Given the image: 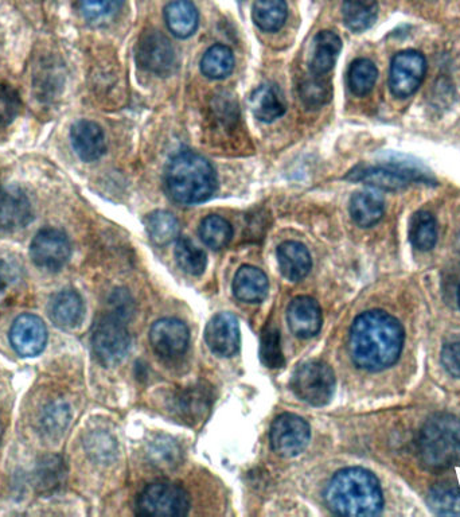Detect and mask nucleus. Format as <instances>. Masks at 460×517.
Instances as JSON below:
<instances>
[{"label":"nucleus","instance_id":"nucleus-1","mask_svg":"<svg viewBox=\"0 0 460 517\" xmlns=\"http://www.w3.org/2000/svg\"><path fill=\"white\" fill-rule=\"evenodd\" d=\"M404 329L395 317L382 310L361 314L350 329L349 349L354 364L365 371L392 367L404 347Z\"/></svg>","mask_w":460,"mask_h":517},{"label":"nucleus","instance_id":"nucleus-2","mask_svg":"<svg viewBox=\"0 0 460 517\" xmlns=\"http://www.w3.org/2000/svg\"><path fill=\"white\" fill-rule=\"evenodd\" d=\"M331 512L342 516H376L384 507L380 482L369 470L348 468L335 474L326 489Z\"/></svg>","mask_w":460,"mask_h":517},{"label":"nucleus","instance_id":"nucleus-3","mask_svg":"<svg viewBox=\"0 0 460 517\" xmlns=\"http://www.w3.org/2000/svg\"><path fill=\"white\" fill-rule=\"evenodd\" d=\"M217 174L208 159L193 151H182L166 169L167 193L182 205L208 201L217 189Z\"/></svg>","mask_w":460,"mask_h":517},{"label":"nucleus","instance_id":"nucleus-4","mask_svg":"<svg viewBox=\"0 0 460 517\" xmlns=\"http://www.w3.org/2000/svg\"><path fill=\"white\" fill-rule=\"evenodd\" d=\"M417 454L424 468L447 470L460 466V419L435 414L421 427Z\"/></svg>","mask_w":460,"mask_h":517},{"label":"nucleus","instance_id":"nucleus-5","mask_svg":"<svg viewBox=\"0 0 460 517\" xmlns=\"http://www.w3.org/2000/svg\"><path fill=\"white\" fill-rule=\"evenodd\" d=\"M189 509V495L173 482L148 485L136 501V513L140 516L178 517L187 515Z\"/></svg>","mask_w":460,"mask_h":517},{"label":"nucleus","instance_id":"nucleus-6","mask_svg":"<svg viewBox=\"0 0 460 517\" xmlns=\"http://www.w3.org/2000/svg\"><path fill=\"white\" fill-rule=\"evenodd\" d=\"M130 333L119 317L103 316L92 329V349L105 367L120 363L130 348Z\"/></svg>","mask_w":460,"mask_h":517},{"label":"nucleus","instance_id":"nucleus-7","mask_svg":"<svg viewBox=\"0 0 460 517\" xmlns=\"http://www.w3.org/2000/svg\"><path fill=\"white\" fill-rule=\"evenodd\" d=\"M292 390L299 399L311 406H325L334 395L333 369L323 361H309L300 365L292 377Z\"/></svg>","mask_w":460,"mask_h":517},{"label":"nucleus","instance_id":"nucleus-8","mask_svg":"<svg viewBox=\"0 0 460 517\" xmlns=\"http://www.w3.org/2000/svg\"><path fill=\"white\" fill-rule=\"evenodd\" d=\"M349 180L364 182V184L373 186V188L395 190L407 188L412 182L428 181L424 173L412 166L397 165V163H388V165L358 167L349 174Z\"/></svg>","mask_w":460,"mask_h":517},{"label":"nucleus","instance_id":"nucleus-9","mask_svg":"<svg viewBox=\"0 0 460 517\" xmlns=\"http://www.w3.org/2000/svg\"><path fill=\"white\" fill-rule=\"evenodd\" d=\"M427 73V60L416 50H404L393 57L389 88L393 96L407 99L419 89Z\"/></svg>","mask_w":460,"mask_h":517},{"label":"nucleus","instance_id":"nucleus-10","mask_svg":"<svg viewBox=\"0 0 460 517\" xmlns=\"http://www.w3.org/2000/svg\"><path fill=\"white\" fill-rule=\"evenodd\" d=\"M136 62L152 75L166 76L173 71L175 50L169 38L159 31H144L136 46Z\"/></svg>","mask_w":460,"mask_h":517},{"label":"nucleus","instance_id":"nucleus-11","mask_svg":"<svg viewBox=\"0 0 460 517\" xmlns=\"http://www.w3.org/2000/svg\"><path fill=\"white\" fill-rule=\"evenodd\" d=\"M70 254H72L70 241L60 229H42L31 241V259L44 270L60 271L68 263Z\"/></svg>","mask_w":460,"mask_h":517},{"label":"nucleus","instance_id":"nucleus-12","mask_svg":"<svg viewBox=\"0 0 460 517\" xmlns=\"http://www.w3.org/2000/svg\"><path fill=\"white\" fill-rule=\"evenodd\" d=\"M310 437L309 423L294 414L280 415L272 425L271 445L280 457L298 456L309 445Z\"/></svg>","mask_w":460,"mask_h":517},{"label":"nucleus","instance_id":"nucleus-13","mask_svg":"<svg viewBox=\"0 0 460 517\" xmlns=\"http://www.w3.org/2000/svg\"><path fill=\"white\" fill-rule=\"evenodd\" d=\"M150 341L152 349L163 359H177L189 347V329L177 318H162L152 325Z\"/></svg>","mask_w":460,"mask_h":517},{"label":"nucleus","instance_id":"nucleus-14","mask_svg":"<svg viewBox=\"0 0 460 517\" xmlns=\"http://www.w3.org/2000/svg\"><path fill=\"white\" fill-rule=\"evenodd\" d=\"M10 340L18 355L34 357L44 351L48 330L40 317L23 314L14 321Z\"/></svg>","mask_w":460,"mask_h":517},{"label":"nucleus","instance_id":"nucleus-15","mask_svg":"<svg viewBox=\"0 0 460 517\" xmlns=\"http://www.w3.org/2000/svg\"><path fill=\"white\" fill-rule=\"evenodd\" d=\"M33 220L29 198L18 186H0V231H19Z\"/></svg>","mask_w":460,"mask_h":517},{"label":"nucleus","instance_id":"nucleus-16","mask_svg":"<svg viewBox=\"0 0 460 517\" xmlns=\"http://www.w3.org/2000/svg\"><path fill=\"white\" fill-rule=\"evenodd\" d=\"M205 340L216 355L230 357L240 349V328L237 318L230 313H221L209 321Z\"/></svg>","mask_w":460,"mask_h":517},{"label":"nucleus","instance_id":"nucleus-17","mask_svg":"<svg viewBox=\"0 0 460 517\" xmlns=\"http://www.w3.org/2000/svg\"><path fill=\"white\" fill-rule=\"evenodd\" d=\"M291 332L299 338L317 336L322 328V310L319 303L310 297H298L287 310Z\"/></svg>","mask_w":460,"mask_h":517},{"label":"nucleus","instance_id":"nucleus-18","mask_svg":"<svg viewBox=\"0 0 460 517\" xmlns=\"http://www.w3.org/2000/svg\"><path fill=\"white\" fill-rule=\"evenodd\" d=\"M70 139L76 154L84 162H95L107 150L103 128L91 120H79L70 130Z\"/></svg>","mask_w":460,"mask_h":517},{"label":"nucleus","instance_id":"nucleus-19","mask_svg":"<svg viewBox=\"0 0 460 517\" xmlns=\"http://www.w3.org/2000/svg\"><path fill=\"white\" fill-rule=\"evenodd\" d=\"M251 111L257 120L272 123L286 114L287 106L278 85L264 84L255 89L249 99Z\"/></svg>","mask_w":460,"mask_h":517},{"label":"nucleus","instance_id":"nucleus-20","mask_svg":"<svg viewBox=\"0 0 460 517\" xmlns=\"http://www.w3.org/2000/svg\"><path fill=\"white\" fill-rule=\"evenodd\" d=\"M49 316L58 328H76L84 317L83 299L74 290L60 291L49 303Z\"/></svg>","mask_w":460,"mask_h":517},{"label":"nucleus","instance_id":"nucleus-21","mask_svg":"<svg viewBox=\"0 0 460 517\" xmlns=\"http://www.w3.org/2000/svg\"><path fill=\"white\" fill-rule=\"evenodd\" d=\"M280 271L291 282L302 281L313 267V260L306 246L298 241H286L278 248Z\"/></svg>","mask_w":460,"mask_h":517},{"label":"nucleus","instance_id":"nucleus-22","mask_svg":"<svg viewBox=\"0 0 460 517\" xmlns=\"http://www.w3.org/2000/svg\"><path fill=\"white\" fill-rule=\"evenodd\" d=\"M342 41L333 31H321L315 37L310 57V71L313 75L326 76L333 71L341 53Z\"/></svg>","mask_w":460,"mask_h":517},{"label":"nucleus","instance_id":"nucleus-23","mask_svg":"<svg viewBox=\"0 0 460 517\" xmlns=\"http://www.w3.org/2000/svg\"><path fill=\"white\" fill-rule=\"evenodd\" d=\"M270 283L267 275L259 268L253 266H243L236 272L233 279V291L240 301L247 303H257L267 297Z\"/></svg>","mask_w":460,"mask_h":517},{"label":"nucleus","instance_id":"nucleus-24","mask_svg":"<svg viewBox=\"0 0 460 517\" xmlns=\"http://www.w3.org/2000/svg\"><path fill=\"white\" fill-rule=\"evenodd\" d=\"M167 27L175 37L189 38L196 33L200 15L190 0H174L165 9Z\"/></svg>","mask_w":460,"mask_h":517},{"label":"nucleus","instance_id":"nucleus-25","mask_svg":"<svg viewBox=\"0 0 460 517\" xmlns=\"http://www.w3.org/2000/svg\"><path fill=\"white\" fill-rule=\"evenodd\" d=\"M349 211L358 227L370 228L384 216L385 201L381 194L365 190L354 194L350 200Z\"/></svg>","mask_w":460,"mask_h":517},{"label":"nucleus","instance_id":"nucleus-26","mask_svg":"<svg viewBox=\"0 0 460 517\" xmlns=\"http://www.w3.org/2000/svg\"><path fill=\"white\" fill-rule=\"evenodd\" d=\"M66 465L60 456H46L38 462L34 473L35 488L41 495H52L64 487L66 481Z\"/></svg>","mask_w":460,"mask_h":517},{"label":"nucleus","instance_id":"nucleus-27","mask_svg":"<svg viewBox=\"0 0 460 517\" xmlns=\"http://www.w3.org/2000/svg\"><path fill=\"white\" fill-rule=\"evenodd\" d=\"M343 21L354 33L370 29L377 21V0H345L342 6Z\"/></svg>","mask_w":460,"mask_h":517},{"label":"nucleus","instance_id":"nucleus-28","mask_svg":"<svg viewBox=\"0 0 460 517\" xmlns=\"http://www.w3.org/2000/svg\"><path fill=\"white\" fill-rule=\"evenodd\" d=\"M288 14L286 0H255L252 9L253 22L260 30L275 33L282 29Z\"/></svg>","mask_w":460,"mask_h":517},{"label":"nucleus","instance_id":"nucleus-29","mask_svg":"<svg viewBox=\"0 0 460 517\" xmlns=\"http://www.w3.org/2000/svg\"><path fill=\"white\" fill-rule=\"evenodd\" d=\"M409 241L416 250L431 251L438 241V224L432 213L427 211L416 212L409 221Z\"/></svg>","mask_w":460,"mask_h":517},{"label":"nucleus","instance_id":"nucleus-30","mask_svg":"<svg viewBox=\"0 0 460 517\" xmlns=\"http://www.w3.org/2000/svg\"><path fill=\"white\" fill-rule=\"evenodd\" d=\"M148 237L157 246H167L177 240L179 223L173 213L166 211L152 212L144 220Z\"/></svg>","mask_w":460,"mask_h":517},{"label":"nucleus","instance_id":"nucleus-31","mask_svg":"<svg viewBox=\"0 0 460 517\" xmlns=\"http://www.w3.org/2000/svg\"><path fill=\"white\" fill-rule=\"evenodd\" d=\"M235 68V56L225 45H214L202 57L201 71L212 80L226 79Z\"/></svg>","mask_w":460,"mask_h":517},{"label":"nucleus","instance_id":"nucleus-32","mask_svg":"<svg viewBox=\"0 0 460 517\" xmlns=\"http://www.w3.org/2000/svg\"><path fill=\"white\" fill-rule=\"evenodd\" d=\"M428 504L438 515H460V488L452 482H440L431 489Z\"/></svg>","mask_w":460,"mask_h":517},{"label":"nucleus","instance_id":"nucleus-33","mask_svg":"<svg viewBox=\"0 0 460 517\" xmlns=\"http://www.w3.org/2000/svg\"><path fill=\"white\" fill-rule=\"evenodd\" d=\"M175 260L186 274L194 275V277L201 275L208 264L205 251L186 237L178 240L177 247H175Z\"/></svg>","mask_w":460,"mask_h":517},{"label":"nucleus","instance_id":"nucleus-34","mask_svg":"<svg viewBox=\"0 0 460 517\" xmlns=\"http://www.w3.org/2000/svg\"><path fill=\"white\" fill-rule=\"evenodd\" d=\"M378 71L368 58H358L350 65L348 83L350 91L356 96H366L376 85Z\"/></svg>","mask_w":460,"mask_h":517},{"label":"nucleus","instance_id":"nucleus-35","mask_svg":"<svg viewBox=\"0 0 460 517\" xmlns=\"http://www.w3.org/2000/svg\"><path fill=\"white\" fill-rule=\"evenodd\" d=\"M232 236V225L224 217L212 215L206 217L200 225L201 240L212 250H221L228 246Z\"/></svg>","mask_w":460,"mask_h":517},{"label":"nucleus","instance_id":"nucleus-36","mask_svg":"<svg viewBox=\"0 0 460 517\" xmlns=\"http://www.w3.org/2000/svg\"><path fill=\"white\" fill-rule=\"evenodd\" d=\"M210 408V392L206 388L194 387L183 392L178 400V411L187 421L197 422L204 418Z\"/></svg>","mask_w":460,"mask_h":517},{"label":"nucleus","instance_id":"nucleus-37","mask_svg":"<svg viewBox=\"0 0 460 517\" xmlns=\"http://www.w3.org/2000/svg\"><path fill=\"white\" fill-rule=\"evenodd\" d=\"M300 97H302L304 106L309 107L310 110H317V108L325 106L331 99V84L329 81L323 79V76L313 75L300 84Z\"/></svg>","mask_w":460,"mask_h":517},{"label":"nucleus","instance_id":"nucleus-38","mask_svg":"<svg viewBox=\"0 0 460 517\" xmlns=\"http://www.w3.org/2000/svg\"><path fill=\"white\" fill-rule=\"evenodd\" d=\"M261 361L265 367L276 369L284 365L282 341H280L279 330L275 326H268L261 337L260 349Z\"/></svg>","mask_w":460,"mask_h":517},{"label":"nucleus","instance_id":"nucleus-39","mask_svg":"<svg viewBox=\"0 0 460 517\" xmlns=\"http://www.w3.org/2000/svg\"><path fill=\"white\" fill-rule=\"evenodd\" d=\"M124 0H80V9L88 21H103L118 13Z\"/></svg>","mask_w":460,"mask_h":517},{"label":"nucleus","instance_id":"nucleus-40","mask_svg":"<svg viewBox=\"0 0 460 517\" xmlns=\"http://www.w3.org/2000/svg\"><path fill=\"white\" fill-rule=\"evenodd\" d=\"M21 110V99L13 87L0 84V128L9 126Z\"/></svg>","mask_w":460,"mask_h":517},{"label":"nucleus","instance_id":"nucleus-41","mask_svg":"<svg viewBox=\"0 0 460 517\" xmlns=\"http://www.w3.org/2000/svg\"><path fill=\"white\" fill-rule=\"evenodd\" d=\"M70 419L69 407L65 403H53L46 408L42 427L50 435L61 434L68 426Z\"/></svg>","mask_w":460,"mask_h":517},{"label":"nucleus","instance_id":"nucleus-42","mask_svg":"<svg viewBox=\"0 0 460 517\" xmlns=\"http://www.w3.org/2000/svg\"><path fill=\"white\" fill-rule=\"evenodd\" d=\"M21 283V272L13 263L0 260V303L7 301Z\"/></svg>","mask_w":460,"mask_h":517},{"label":"nucleus","instance_id":"nucleus-43","mask_svg":"<svg viewBox=\"0 0 460 517\" xmlns=\"http://www.w3.org/2000/svg\"><path fill=\"white\" fill-rule=\"evenodd\" d=\"M440 359L444 369L455 379H460V340L444 345Z\"/></svg>","mask_w":460,"mask_h":517},{"label":"nucleus","instance_id":"nucleus-44","mask_svg":"<svg viewBox=\"0 0 460 517\" xmlns=\"http://www.w3.org/2000/svg\"><path fill=\"white\" fill-rule=\"evenodd\" d=\"M458 302H459V307H460V286H459V291H458Z\"/></svg>","mask_w":460,"mask_h":517}]
</instances>
